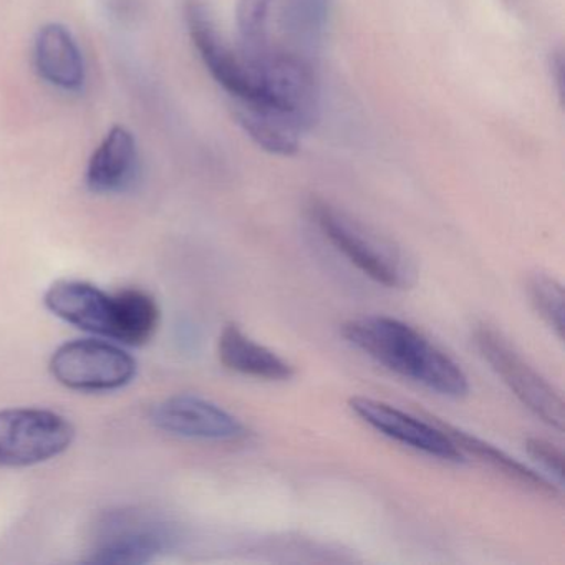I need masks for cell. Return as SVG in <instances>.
<instances>
[{"label":"cell","mask_w":565,"mask_h":565,"mask_svg":"<svg viewBox=\"0 0 565 565\" xmlns=\"http://www.w3.org/2000/svg\"><path fill=\"white\" fill-rule=\"evenodd\" d=\"M343 339L385 366L438 395L462 398L469 382L461 366L419 330L388 316H363L340 327Z\"/></svg>","instance_id":"1"},{"label":"cell","mask_w":565,"mask_h":565,"mask_svg":"<svg viewBox=\"0 0 565 565\" xmlns=\"http://www.w3.org/2000/svg\"><path fill=\"white\" fill-rule=\"evenodd\" d=\"M44 303L64 322L121 345H145L160 327V306L141 289L108 294L84 280H58L49 287Z\"/></svg>","instance_id":"2"},{"label":"cell","mask_w":565,"mask_h":565,"mask_svg":"<svg viewBox=\"0 0 565 565\" xmlns=\"http://www.w3.org/2000/svg\"><path fill=\"white\" fill-rule=\"evenodd\" d=\"M309 214L322 236L363 276L386 289L415 286V260L395 239L323 200L312 201Z\"/></svg>","instance_id":"3"},{"label":"cell","mask_w":565,"mask_h":565,"mask_svg":"<svg viewBox=\"0 0 565 565\" xmlns=\"http://www.w3.org/2000/svg\"><path fill=\"white\" fill-rule=\"evenodd\" d=\"M472 342L495 375L532 415L551 428L564 431L565 406L561 393L522 359L501 332L481 323L472 332Z\"/></svg>","instance_id":"4"},{"label":"cell","mask_w":565,"mask_h":565,"mask_svg":"<svg viewBox=\"0 0 565 565\" xmlns=\"http://www.w3.org/2000/svg\"><path fill=\"white\" fill-rule=\"evenodd\" d=\"M75 428L61 413L44 408L0 409V468H28L71 448Z\"/></svg>","instance_id":"5"},{"label":"cell","mask_w":565,"mask_h":565,"mask_svg":"<svg viewBox=\"0 0 565 565\" xmlns=\"http://www.w3.org/2000/svg\"><path fill=\"white\" fill-rule=\"evenodd\" d=\"M49 366L61 385L84 393L115 392L137 375V360L127 350L97 339L64 343L55 350Z\"/></svg>","instance_id":"6"},{"label":"cell","mask_w":565,"mask_h":565,"mask_svg":"<svg viewBox=\"0 0 565 565\" xmlns=\"http://www.w3.org/2000/svg\"><path fill=\"white\" fill-rule=\"evenodd\" d=\"M177 531L147 512L115 511L102 521L85 562L100 565H143L173 547Z\"/></svg>","instance_id":"7"},{"label":"cell","mask_w":565,"mask_h":565,"mask_svg":"<svg viewBox=\"0 0 565 565\" xmlns=\"http://www.w3.org/2000/svg\"><path fill=\"white\" fill-rule=\"evenodd\" d=\"M188 32L204 67L217 85L234 100V107H254L260 102L256 65L236 54L224 41L206 6L198 0L186 8Z\"/></svg>","instance_id":"8"},{"label":"cell","mask_w":565,"mask_h":565,"mask_svg":"<svg viewBox=\"0 0 565 565\" xmlns=\"http://www.w3.org/2000/svg\"><path fill=\"white\" fill-rule=\"evenodd\" d=\"M151 422L168 435L200 441L236 443L246 438L247 429L236 416L201 396H170L151 409Z\"/></svg>","instance_id":"9"},{"label":"cell","mask_w":565,"mask_h":565,"mask_svg":"<svg viewBox=\"0 0 565 565\" xmlns=\"http://www.w3.org/2000/svg\"><path fill=\"white\" fill-rule=\"evenodd\" d=\"M349 406L363 423L399 445L441 461H465V455L435 422H423L388 403L366 396H353Z\"/></svg>","instance_id":"10"},{"label":"cell","mask_w":565,"mask_h":565,"mask_svg":"<svg viewBox=\"0 0 565 565\" xmlns=\"http://www.w3.org/2000/svg\"><path fill=\"white\" fill-rule=\"evenodd\" d=\"M35 71L62 92H81L87 81L84 54L71 29L58 22L42 25L34 41Z\"/></svg>","instance_id":"11"},{"label":"cell","mask_w":565,"mask_h":565,"mask_svg":"<svg viewBox=\"0 0 565 565\" xmlns=\"http://www.w3.org/2000/svg\"><path fill=\"white\" fill-rule=\"evenodd\" d=\"M140 170L137 138L128 128L114 127L88 161L85 183L97 194H118L135 183Z\"/></svg>","instance_id":"12"},{"label":"cell","mask_w":565,"mask_h":565,"mask_svg":"<svg viewBox=\"0 0 565 565\" xmlns=\"http://www.w3.org/2000/svg\"><path fill=\"white\" fill-rule=\"evenodd\" d=\"M217 356L224 369L249 379L287 382L296 375L292 363L250 339L237 323L224 326L217 340Z\"/></svg>","instance_id":"13"},{"label":"cell","mask_w":565,"mask_h":565,"mask_svg":"<svg viewBox=\"0 0 565 565\" xmlns=\"http://www.w3.org/2000/svg\"><path fill=\"white\" fill-rule=\"evenodd\" d=\"M429 419L435 422L452 439L462 455L475 456L479 461L488 465L489 468L501 472L502 476L511 479L515 484L529 489L535 494L544 495V498H557L558 489L552 482H548L544 476L539 475L534 469L525 466L524 462L518 461L508 452L499 449L498 446L491 445V443L484 441L478 436L469 435V433L462 431V429L456 428V426L449 425V423H445L436 416H429Z\"/></svg>","instance_id":"14"},{"label":"cell","mask_w":565,"mask_h":565,"mask_svg":"<svg viewBox=\"0 0 565 565\" xmlns=\"http://www.w3.org/2000/svg\"><path fill=\"white\" fill-rule=\"evenodd\" d=\"M332 0H287L282 29L302 49H313L322 41Z\"/></svg>","instance_id":"15"},{"label":"cell","mask_w":565,"mask_h":565,"mask_svg":"<svg viewBox=\"0 0 565 565\" xmlns=\"http://www.w3.org/2000/svg\"><path fill=\"white\" fill-rule=\"evenodd\" d=\"M527 294L542 322L564 340V289L555 277L534 273L527 279Z\"/></svg>","instance_id":"16"},{"label":"cell","mask_w":565,"mask_h":565,"mask_svg":"<svg viewBox=\"0 0 565 565\" xmlns=\"http://www.w3.org/2000/svg\"><path fill=\"white\" fill-rule=\"evenodd\" d=\"M270 6L273 0H239L237 28H239L244 52L266 47Z\"/></svg>","instance_id":"17"},{"label":"cell","mask_w":565,"mask_h":565,"mask_svg":"<svg viewBox=\"0 0 565 565\" xmlns=\"http://www.w3.org/2000/svg\"><path fill=\"white\" fill-rule=\"evenodd\" d=\"M525 449L534 461H537L545 471L551 472L558 484L564 481V452L561 448L552 445L547 439L529 438L525 441Z\"/></svg>","instance_id":"18"}]
</instances>
